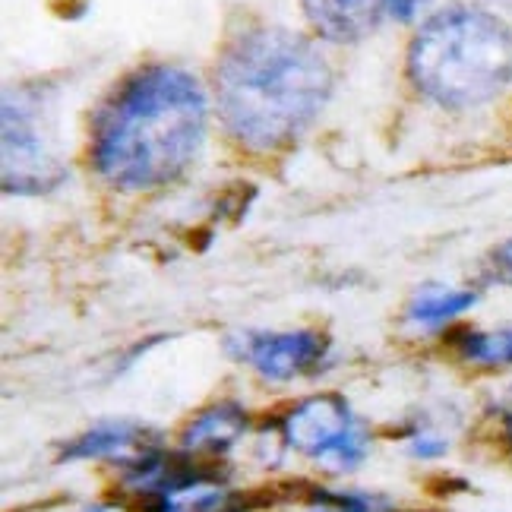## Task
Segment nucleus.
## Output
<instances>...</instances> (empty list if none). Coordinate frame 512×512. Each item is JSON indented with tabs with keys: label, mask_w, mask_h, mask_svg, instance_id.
<instances>
[{
	"label": "nucleus",
	"mask_w": 512,
	"mask_h": 512,
	"mask_svg": "<svg viewBox=\"0 0 512 512\" xmlns=\"http://www.w3.org/2000/svg\"><path fill=\"white\" fill-rule=\"evenodd\" d=\"M490 272H494L497 282L512 285V241L494 250V256H490Z\"/></svg>",
	"instance_id": "14"
},
{
	"label": "nucleus",
	"mask_w": 512,
	"mask_h": 512,
	"mask_svg": "<svg viewBox=\"0 0 512 512\" xmlns=\"http://www.w3.org/2000/svg\"><path fill=\"white\" fill-rule=\"evenodd\" d=\"M310 512H389V503L367 494H339V490L317 487V497L307 506Z\"/></svg>",
	"instance_id": "12"
},
{
	"label": "nucleus",
	"mask_w": 512,
	"mask_h": 512,
	"mask_svg": "<svg viewBox=\"0 0 512 512\" xmlns=\"http://www.w3.org/2000/svg\"><path fill=\"white\" fill-rule=\"evenodd\" d=\"M247 433V415L241 405L222 402L200 411L184 430V449L206 452V456H225V452Z\"/></svg>",
	"instance_id": "9"
},
{
	"label": "nucleus",
	"mask_w": 512,
	"mask_h": 512,
	"mask_svg": "<svg viewBox=\"0 0 512 512\" xmlns=\"http://www.w3.org/2000/svg\"><path fill=\"white\" fill-rule=\"evenodd\" d=\"M408 76L443 108H481L512 86V29L478 7L443 10L411 38Z\"/></svg>",
	"instance_id": "3"
},
{
	"label": "nucleus",
	"mask_w": 512,
	"mask_h": 512,
	"mask_svg": "<svg viewBox=\"0 0 512 512\" xmlns=\"http://www.w3.org/2000/svg\"><path fill=\"white\" fill-rule=\"evenodd\" d=\"M228 351L238 361L250 364L263 380L285 383L294 377L317 373L329 354V339L323 332L298 329V332H238Z\"/></svg>",
	"instance_id": "6"
},
{
	"label": "nucleus",
	"mask_w": 512,
	"mask_h": 512,
	"mask_svg": "<svg viewBox=\"0 0 512 512\" xmlns=\"http://www.w3.org/2000/svg\"><path fill=\"white\" fill-rule=\"evenodd\" d=\"M282 437L294 452L336 471L361 465L367 452V430L336 392H320L294 405L282 421Z\"/></svg>",
	"instance_id": "4"
},
{
	"label": "nucleus",
	"mask_w": 512,
	"mask_h": 512,
	"mask_svg": "<svg viewBox=\"0 0 512 512\" xmlns=\"http://www.w3.org/2000/svg\"><path fill=\"white\" fill-rule=\"evenodd\" d=\"M332 92V70L310 38L279 26L244 29L215 67L219 117L231 140L275 152L313 124Z\"/></svg>",
	"instance_id": "2"
},
{
	"label": "nucleus",
	"mask_w": 512,
	"mask_h": 512,
	"mask_svg": "<svg viewBox=\"0 0 512 512\" xmlns=\"http://www.w3.org/2000/svg\"><path fill=\"white\" fill-rule=\"evenodd\" d=\"M310 26L329 42H358L377 26L383 0H301Z\"/></svg>",
	"instance_id": "8"
},
{
	"label": "nucleus",
	"mask_w": 512,
	"mask_h": 512,
	"mask_svg": "<svg viewBox=\"0 0 512 512\" xmlns=\"http://www.w3.org/2000/svg\"><path fill=\"white\" fill-rule=\"evenodd\" d=\"M509 4H512V0H509Z\"/></svg>",
	"instance_id": "18"
},
{
	"label": "nucleus",
	"mask_w": 512,
	"mask_h": 512,
	"mask_svg": "<svg viewBox=\"0 0 512 512\" xmlns=\"http://www.w3.org/2000/svg\"><path fill=\"white\" fill-rule=\"evenodd\" d=\"M383 4H386V10H389L392 16L402 19V23H405V19H411V16H415V13L427 4V0H383Z\"/></svg>",
	"instance_id": "15"
},
{
	"label": "nucleus",
	"mask_w": 512,
	"mask_h": 512,
	"mask_svg": "<svg viewBox=\"0 0 512 512\" xmlns=\"http://www.w3.org/2000/svg\"><path fill=\"white\" fill-rule=\"evenodd\" d=\"M209 102L193 73L152 64L127 76L92 127V165L121 190L177 181L206 136Z\"/></svg>",
	"instance_id": "1"
},
{
	"label": "nucleus",
	"mask_w": 512,
	"mask_h": 512,
	"mask_svg": "<svg viewBox=\"0 0 512 512\" xmlns=\"http://www.w3.org/2000/svg\"><path fill=\"white\" fill-rule=\"evenodd\" d=\"M64 165L51 149L38 98L19 89L4 98V190L16 196L48 193L64 181Z\"/></svg>",
	"instance_id": "5"
},
{
	"label": "nucleus",
	"mask_w": 512,
	"mask_h": 512,
	"mask_svg": "<svg viewBox=\"0 0 512 512\" xmlns=\"http://www.w3.org/2000/svg\"><path fill=\"white\" fill-rule=\"evenodd\" d=\"M452 348L459 358L484 367H512V329L481 332V329H456Z\"/></svg>",
	"instance_id": "11"
},
{
	"label": "nucleus",
	"mask_w": 512,
	"mask_h": 512,
	"mask_svg": "<svg viewBox=\"0 0 512 512\" xmlns=\"http://www.w3.org/2000/svg\"><path fill=\"white\" fill-rule=\"evenodd\" d=\"M155 449H162V440L155 430L133 424V421H105V424L89 427L76 440H70L61 449V462L114 459V462H124V468H130Z\"/></svg>",
	"instance_id": "7"
},
{
	"label": "nucleus",
	"mask_w": 512,
	"mask_h": 512,
	"mask_svg": "<svg viewBox=\"0 0 512 512\" xmlns=\"http://www.w3.org/2000/svg\"><path fill=\"white\" fill-rule=\"evenodd\" d=\"M408 452H411V456H415V459H440L443 452H446V440H440L437 433L418 430V433H411Z\"/></svg>",
	"instance_id": "13"
},
{
	"label": "nucleus",
	"mask_w": 512,
	"mask_h": 512,
	"mask_svg": "<svg viewBox=\"0 0 512 512\" xmlns=\"http://www.w3.org/2000/svg\"><path fill=\"white\" fill-rule=\"evenodd\" d=\"M86 512H111V506H92V509H86Z\"/></svg>",
	"instance_id": "17"
},
{
	"label": "nucleus",
	"mask_w": 512,
	"mask_h": 512,
	"mask_svg": "<svg viewBox=\"0 0 512 512\" xmlns=\"http://www.w3.org/2000/svg\"><path fill=\"white\" fill-rule=\"evenodd\" d=\"M500 433L512 449V389L506 392V399L500 402Z\"/></svg>",
	"instance_id": "16"
},
{
	"label": "nucleus",
	"mask_w": 512,
	"mask_h": 512,
	"mask_svg": "<svg viewBox=\"0 0 512 512\" xmlns=\"http://www.w3.org/2000/svg\"><path fill=\"white\" fill-rule=\"evenodd\" d=\"M478 304V291L468 288H424L408 307V320L418 326H440Z\"/></svg>",
	"instance_id": "10"
}]
</instances>
